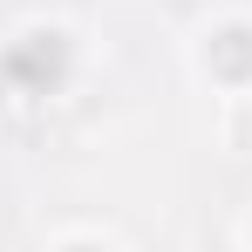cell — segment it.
Here are the masks:
<instances>
[{"mask_svg": "<svg viewBox=\"0 0 252 252\" xmlns=\"http://www.w3.org/2000/svg\"><path fill=\"white\" fill-rule=\"evenodd\" d=\"M68 252H102V246H68Z\"/></svg>", "mask_w": 252, "mask_h": 252, "instance_id": "obj_1", "label": "cell"}]
</instances>
